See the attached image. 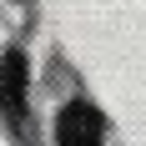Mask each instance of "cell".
<instances>
[{
	"mask_svg": "<svg viewBox=\"0 0 146 146\" xmlns=\"http://www.w3.org/2000/svg\"><path fill=\"white\" fill-rule=\"evenodd\" d=\"M0 111L10 121L25 116V56L20 50H5L0 56Z\"/></svg>",
	"mask_w": 146,
	"mask_h": 146,
	"instance_id": "7a4b0ae2",
	"label": "cell"
},
{
	"mask_svg": "<svg viewBox=\"0 0 146 146\" xmlns=\"http://www.w3.org/2000/svg\"><path fill=\"white\" fill-rule=\"evenodd\" d=\"M101 111L86 101H71V106H60V116H56V146H101Z\"/></svg>",
	"mask_w": 146,
	"mask_h": 146,
	"instance_id": "6da1fadb",
	"label": "cell"
}]
</instances>
